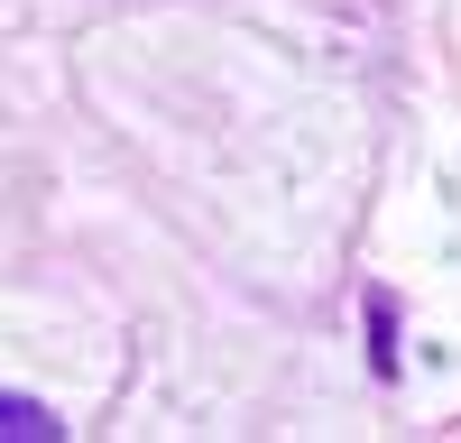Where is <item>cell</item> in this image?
Wrapping results in <instances>:
<instances>
[{
  "instance_id": "obj_1",
  "label": "cell",
  "mask_w": 461,
  "mask_h": 443,
  "mask_svg": "<svg viewBox=\"0 0 461 443\" xmlns=\"http://www.w3.org/2000/svg\"><path fill=\"white\" fill-rule=\"evenodd\" d=\"M369 369L397 379V295L388 286H369Z\"/></svg>"
},
{
  "instance_id": "obj_2",
  "label": "cell",
  "mask_w": 461,
  "mask_h": 443,
  "mask_svg": "<svg viewBox=\"0 0 461 443\" xmlns=\"http://www.w3.org/2000/svg\"><path fill=\"white\" fill-rule=\"evenodd\" d=\"M56 434H65V425H56L37 397H0V443H56Z\"/></svg>"
}]
</instances>
